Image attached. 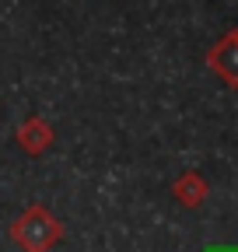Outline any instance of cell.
<instances>
[{
    "instance_id": "6da1fadb",
    "label": "cell",
    "mask_w": 238,
    "mask_h": 252,
    "mask_svg": "<svg viewBox=\"0 0 238 252\" xmlns=\"http://www.w3.org/2000/svg\"><path fill=\"white\" fill-rule=\"evenodd\" d=\"M11 235H14V242L25 252H49L60 242L63 228H60V220L46 207H32V210H25L14 224H11Z\"/></svg>"
},
{
    "instance_id": "7a4b0ae2",
    "label": "cell",
    "mask_w": 238,
    "mask_h": 252,
    "mask_svg": "<svg viewBox=\"0 0 238 252\" xmlns=\"http://www.w3.org/2000/svg\"><path fill=\"white\" fill-rule=\"evenodd\" d=\"M210 67H214L224 81L238 84V39H228V42H221V46L210 53Z\"/></svg>"
},
{
    "instance_id": "3957f363",
    "label": "cell",
    "mask_w": 238,
    "mask_h": 252,
    "mask_svg": "<svg viewBox=\"0 0 238 252\" xmlns=\"http://www.w3.org/2000/svg\"><path fill=\"white\" fill-rule=\"evenodd\" d=\"M18 140H21V147L28 154H42L49 147V140H53V130H49L42 119H28L21 130H18Z\"/></svg>"
},
{
    "instance_id": "277c9868",
    "label": "cell",
    "mask_w": 238,
    "mask_h": 252,
    "mask_svg": "<svg viewBox=\"0 0 238 252\" xmlns=\"http://www.w3.org/2000/svg\"><path fill=\"white\" fill-rule=\"evenodd\" d=\"M203 193H207V186H203V179H200L196 172H186L182 179L175 182V196L182 200L186 207H196V203L203 200Z\"/></svg>"
},
{
    "instance_id": "5b68a950",
    "label": "cell",
    "mask_w": 238,
    "mask_h": 252,
    "mask_svg": "<svg viewBox=\"0 0 238 252\" xmlns=\"http://www.w3.org/2000/svg\"><path fill=\"white\" fill-rule=\"evenodd\" d=\"M203 252H238V249L235 245H207Z\"/></svg>"
}]
</instances>
